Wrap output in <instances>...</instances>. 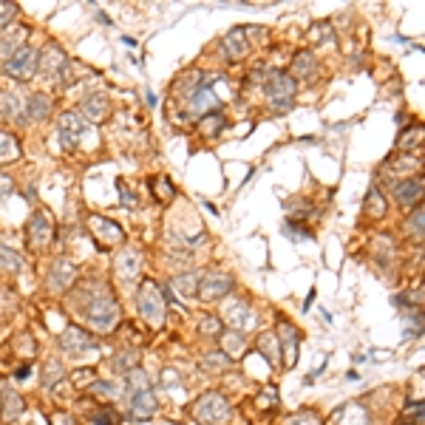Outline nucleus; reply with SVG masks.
Masks as SVG:
<instances>
[{
    "label": "nucleus",
    "mask_w": 425,
    "mask_h": 425,
    "mask_svg": "<svg viewBox=\"0 0 425 425\" xmlns=\"http://www.w3.org/2000/svg\"><path fill=\"white\" fill-rule=\"evenodd\" d=\"M142 272V252L139 250H122L116 255V275H122V281H133Z\"/></svg>",
    "instance_id": "obj_17"
},
{
    "label": "nucleus",
    "mask_w": 425,
    "mask_h": 425,
    "mask_svg": "<svg viewBox=\"0 0 425 425\" xmlns=\"http://www.w3.org/2000/svg\"><path fill=\"white\" fill-rule=\"evenodd\" d=\"M394 196H397V201L403 204V207H417L419 204V198H422V179L417 176V179H405V182H397L394 184Z\"/></svg>",
    "instance_id": "obj_16"
},
{
    "label": "nucleus",
    "mask_w": 425,
    "mask_h": 425,
    "mask_svg": "<svg viewBox=\"0 0 425 425\" xmlns=\"http://www.w3.org/2000/svg\"><path fill=\"white\" fill-rule=\"evenodd\" d=\"M94 346H97L94 337H91L86 329H80V326H68V329L60 335V349L68 351V354H74V358H80V354L91 351Z\"/></svg>",
    "instance_id": "obj_9"
},
{
    "label": "nucleus",
    "mask_w": 425,
    "mask_h": 425,
    "mask_svg": "<svg viewBox=\"0 0 425 425\" xmlns=\"http://www.w3.org/2000/svg\"><path fill=\"white\" fill-rule=\"evenodd\" d=\"M170 283H173V287H176L184 298H190V295H196V290H198V275H196V272H184V275H176Z\"/></svg>",
    "instance_id": "obj_30"
},
{
    "label": "nucleus",
    "mask_w": 425,
    "mask_h": 425,
    "mask_svg": "<svg viewBox=\"0 0 425 425\" xmlns=\"http://www.w3.org/2000/svg\"><path fill=\"white\" fill-rule=\"evenodd\" d=\"M74 281H77V267L68 258H57L51 264V272H48V290L51 292H65Z\"/></svg>",
    "instance_id": "obj_11"
},
{
    "label": "nucleus",
    "mask_w": 425,
    "mask_h": 425,
    "mask_svg": "<svg viewBox=\"0 0 425 425\" xmlns=\"http://www.w3.org/2000/svg\"><path fill=\"white\" fill-rule=\"evenodd\" d=\"M23 111L32 119H46L51 114V97L48 94H29V100L23 102Z\"/></svg>",
    "instance_id": "obj_22"
},
{
    "label": "nucleus",
    "mask_w": 425,
    "mask_h": 425,
    "mask_svg": "<svg viewBox=\"0 0 425 425\" xmlns=\"http://www.w3.org/2000/svg\"><path fill=\"white\" fill-rule=\"evenodd\" d=\"M65 62H68L65 51H62L57 43H51V46H46V51L40 54V60H37V71H43L46 77H54V80H60V74H62Z\"/></svg>",
    "instance_id": "obj_13"
},
{
    "label": "nucleus",
    "mask_w": 425,
    "mask_h": 425,
    "mask_svg": "<svg viewBox=\"0 0 425 425\" xmlns=\"http://www.w3.org/2000/svg\"><path fill=\"white\" fill-rule=\"evenodd\" d=\"M26 230H29V233H26L29 247H34V250H46V247L51 244V238H54V227H51L48 216H46V212H40V210L29 219V227H26Z\"/></svg>",
    "instance_id": "obj_10"
},
{
    "label": "nucleus",
    "mask_w": 425,
    "mask_h": 425,
    "mask_svg": "<svg viewBox=\"0 0 425 425\" xmlns=\"http://www.w3.org/2000/svg\"><path fill=\"white\" fill-rule=\"evenodd\" d=\"M9 193H12V179L0 173V204L6 201V196H9Z\"/></svg>",
    "instance_id": "obj_45"
},
{
    "label": "nucleus",
    "mask_w": 425,
    "mask_h": 425,
    "mask_svg": "<svg viewBox=\"0 0 425 425\" xmlns=\"http://www.w3.org/2000/svg\"><path fill=\"white\" fill-rule=\"evenodd\" d=\"M136 363H139V351L136 349L122 351V354H116V358H114V369L122 372V375H128L130 369H136Z\"/></svg>",
    "instance_id": "obj_33"
},
{
    "label": "nucleus",
    "mask_w": 425,
    "mask_h": 425,
    "mask_svg": "<svg viewBox=\"0 0 425 425\" xmlns=\"http://www.w3.org/2000/svg\"><path fill=\"white\" fill-rule=\"evenodd\" d=\"M366 212L372 219H383L386 216V198H383V193H380V187L377 184H372L369 187V196H366Z\"/></svg>",
    "instance_id": "obj_28"
},
{
    "label": "nucleus",
    "mask_w": 425,
    "mask_h": 425,
    "mask_svg": "<svg viewBox=\"0 0 425 425\" xmlns=\"http://www.w3.org/2000/svg\"><path fill=\"white\" fill-rule=\"evenodd\" d=\"M222 48H224V57H227V60H233V62L244 60V57H247V51H250V43H247V32H244V29H233V32L224 37Z\"/></svg>",
    "instance_id": "obj_15"
},
{
    "label": "nucleus",
    "mask_w": 425,
    "mask_h": 425,
    "mask_svg": "<svg viewBox=\"0 0 425 425\" xmlns=\"http://www.w3.org/2000/svg\"><path fill=\"white\" fill-rule=\"evenodd\" d=\"M18 269H20V255L0 244V272H18Z\"/></svg>",
    "instance_id": "obj_35"
},
{
    "label": "nucleus",
    "mask_w": 425,
    "mask_h": 425,
    "mask_svg": "<svg viewBox=\"0 0 425 425\" xmlns=\"http://www.w3.org/2000/svg\"><path fill=\"white\" fill-rule=\"evenodd\" d=\"M233 292V278L222 269H210L204 275H198V290L196 295L201 301H219V298H227Z\"/></svg>",
    "instance_id": "obj_5"
},
{
    "label": "nucleus",
    "mask_w": 425,
    "mask_h": 425,
    "mask_svg": "<svg viewBox=\"0 0 425 425\" xmlns=\"http://www.w3.org/2000/svg\"><path fill=\"white\" fill-rule=\"evenodd\" d=\"M20 156V145H18V139L6 130H0V165H6V162H15Z\"/></svg>",
    "instance_id": "obj_26"
},
{
    "label": "nucleus",
    "mask_w": 425,
    "mask_h": 425,
    "mask_svg": "<svg viewBox=\"0 0 425 425\" xmlns=\"http://www.w3.org/2000/svg\"><path fill=\"white\" fill-rule=\"evenodd\" d=\"M136 306L142 312V318H145L151 326H162L165 323V315H168V301L159 290L156 281H142L139 287V295H136Z\"/></svg>",
    "instance_id": "obj_2"
},
{
    "label": "nucleus",
    "mask_w": 425,
    "mask_h": 425,
    "mask_svg": "<svg viewBox=\"0 0 425 425\" xmlns=\"http://www.w3.org/2000/svg\"><path fill=\"white\" fill-rule=\"evenodd\" d=\"M193 417H196L198 422H204V425H222V422H227V417H230V405H227V400H224L219 391H207V394H201V397L196 400Z\"/></svg>",
    "instance_id": "obj_4"
},
{
    "label": "nucleus",
    "mask_w": 425,
    "mask_h": 425,
    "mask_svg": "<svg viewBox=\"0 0 425 425\" xmlns=\"http://www.w3.org/2000/svg\"><path fill=\"white\" fill-rule=\"evenodd\" d=\"M156 408H159V405H156V397H154L151 389L130 394V411H133L136 419H151V417L156 414Z\"/></svg>",
    "instance_id": "obj_18"
},
{
    "label": "nucleus",
    "mask_w": 425,
    "mask_h": 425,
    "mask_svg": "<svg viewBox=\"0 0 425 425\" xmlns=\"http://www.w3.org/2000/svg\"><path fill=\"white\" fill-rule=\"evenodd\" d=\"M198 321H201V323H198V329H201L204 335H222V323H219L216 318H210V315H207V318H198Z\"/></svg>",
    "instance_id": "obj_43"
},
{
    "label": "nucleus",
    "mask_w": 425,
    "mask_h": 425,
    "mask_svg": "<svg viewBox=\"0 0 425 425\" xmlns=\"http://www.w3.org/2000/svg\"><path fill=\"white\" fill-rule=\"evenodd\" d=\"M287 425H321V417H318V414H312V411H301V414L290 417V419H287Z\"/></svg>",
    "instance_id": "obj_40"
},
{
    "label": "nucleus",
    "mask_w": 425,
    "mask_h": 425,
    "mask_svg": "<svg viewBox=\"0 0 425 425\" xmlns=\"http://www.w3.org/2000/svg\"><path fill=\"white\" fill-rule=\"evenodd\" d=\"M32 375V369L29 366H23V369H18V380H23V377H29Z\"/></svg>",
    "instance_id": "obj_47"
},
{
    "label": "nucleus",
    "mask_w": 425,
    "mask_h": 425,
    "mask_svg": "<svg viewBox=\"0 0 425 425\" xmlns=\"http://www.w3.org/2000/svg\"><path fill=\"white\" fill-rule=\"evenodd\" d=\"M187 108H190L193 114L204 116V114H210V108H219V97H216V91H212L207 83H201V86H198V88L190 94Z\"/></svg>",
    "instance_id": "obj_14"
},
{
    "label": "nucleus",
    "mask_w": 425,
    "mask_h": 425,
    "mask_svg": "<svg viewBox=\"0 0 425 425\" xmlns=\"http://www.w3.org/2000/svg\"><path fill=\"white\" fill-rule=\"evenodd\" d=\"M201 363H204V369H207V372H224V369L230 366V358L219 351V354H207V358H204Z\"/></svg>",
    "instance_id": "obj_36"
},
{
    "label": "nucleus",
    "mask_w": 425,
    "mask_h": 425,
    "mask_svg": "<svg viewBox=\"0 0 425 425\" xmlns=\"http://www.w3.org/2000/svg\"><path fill=\"white\" fill-rule=\"evenodd\" d=\"M91 391L100 394V397H108V400H114V397L122 394V389H116L114 383H105V380H94V383H91Z\"/></svg>",
    "instance_id": "obj_37"
},
{
    "label": "nucleus",
    "mask_w": 425,
    "mask_h": 425,
    "mask_svg": "<svg viewBox=\"0 0 425 425\" xmlns=\"http://www.w3.org/2000/svg\"><path fill=\"white\" fill-rule=\"evenodd\" d=\"M405 233H408V236H417V238L422 236V204L414 207V216L405 222Z\"/></svg>",
    "instance_id": "obj_38"
},
{
    "label": "nucleus",
    "mask_w": 425,
    "mask_h": 425,
    "mask_svg": "<svg viewBox=\"0 0 425 425\" xmlns=\"http://www.w3.org/2000/svg\"><path fill=\"white\" fill-rule=\"evenodd\" d=\"M23 102L18 91H0V114L6 116H20L23 114Z\"/></svg>",
    "instance_id": "obj_27"
},
{
    "label": "nucleus",
    "mask_w": 425,
    "mask_h": 425,
    "mask_svg": "<svg viewBox=\"0 0 425 425\" xmlns=\"http://www.w3.org/2000/svg\"><path fill=\"white\" fill-rule=\"evenodd\" d=\"M405 417H408V419H417V422H422V403H417V405H411Z\"/></svg>",
    "instance_id": "obj_46"
},
{
    "label": "nucleus",
    "mask_w": 425,
    "mask_h": 425,
    "mask_svg": "<svg viewBox=\"0 0 425 425\" xmlns=\"http://www.w3.org/2000/svg\"><path fill=\"white\" fill-rule=\"evenodd\" d=\"M275 335H283V340L278 337V340L283 343V346H281V349H283V351H281V360H283V366H292V363H295V349H298V332H295L292 326L283 323V326H281Z\"/></svg>",
    "instance_id": "obj_21"
},
{
    "label": "nucleus",
    "mask_w": 425,
    "mask_h": 425,
    "mask_svg": "<svg viewBox=\"0 0 425 425\" xmlns=\"http://www.w3.org/2000/svg\"><path fill=\"white\" fill-rule=\"evenodd\" d=\"M154 190H156V198H159V201H170V198H173V184H170V179H156Z\"/></svg>",
    "instance_id": "obj_41"
},
{
    "label": "nucleus",
    "mask_w": 425,
    "mask_h": 425,
    "mask_svg": "<svg viewBox=\"0 0 425 425\" xmlns=\"http://www.w3.org/2000/svg\"><path fill=\"white\" fill-rule=\"evenodd\" d=\"M37 60H40V51L32 48V46H20L9 60H6V74L12 80H29L37 74Z\"/></svg>",
    "instance_id": "obj_6"
},
{
    "label": "nucleus",
    "mask_w": 425,
    "mask_h": 425,
    "mask_svg": "<svg viewBox=\"0 0 425 425\" xmlns=\"http://www.w3.org/2000/svg\"><path fill=\"white\" fill-rule=\"evenodd\" d=\"M48 425H77V422L68 411H54V414H48Z\"/></svg>",
    "instance_id": "obj_44"
},
{
    "label": "nucleus",
    "mask_w": 425,
    "mask_h": 425,
    "mask_svg": "<svg viewBox=\"0 0 425 425\" xmlns=\"http://www.w3.org/2000/svg\"><path fill=\"white\" fill-rule=\"evenodd\" d=\"M18 6L15 4H0V29H9L12 23H15V18H18Z\"/></svg>",
    "instance_id": "obj_39"
},
{
    "label": "nucleus",
    "mask_w": 425,
    "mask_h": 425,
    "mask_svg": "<svg viewBox=\"0 0 425 425\" xmlns=\"http://www.w3.org/2000/svg\"><path fill=\"white\" fill-rule=\"evenodd\" d=\"M219 340H222V354H227V358H241V354H247V340H244V335L241 332H224V335H219Z\"/></svg>",
    "instance_id": "obj_23"
},
{
    "label": "nucleus",
    "mask_w": 425,
    "mask_h": 425,
    "mask_svg": "<svg viewBox=\"0 0 425 425\" xmlns=\"http://www.w3.org/2000/svg\"><path fill=\"white\" fill-rule=\"evenodd\" d=\"M125 383H128L130 394H133V391H145V389H151V383H148V375L142 372V369H130V372L125 375Z\"/></svg>",
    "instance_id": "obj_34"
},
{
    "label": "nucleus",
    "mask_w": 425,
    "mask_h": 425,
    "mask_svg": "<svg viewBox=\"0 0 425 425\" xmlns=\"http://www.w3.org/2000/svg\"><path fill=\"white\" fill-rule=\"evenodd\" d=\"M283 236L292 238V241H298V238H309V233L304 230V224H295V222H287V224H283Z\"/></svg>",
    "instance_id": "obj_42"
},
{
    "label": "nucleus",
    "mask_w": 425,
    "mask_h": 425,
    "mask_svg": "<svg viewBox=\"0 0 425 425\" xmlns=\"http://www.w3.org/2000/svg\"><path fill=\"white\" fill-rule=\"evenodd\" d=\"M0 408H4V419L12 422L20 417L23 411V397L12 389V386H0Z\"/></svg>",
    "instance_id": "obj_19"
},
{
    "label": "nucleus",
    "mask_w": 425,
    "mask_h": 425,
    "mask_svg": "<svg viewBox=\"0 0 425 425\" xmlns=\"http://www.w3.org/2000/svg\"><path fill=\"white\" fill-rule=\"evenodd\" d=\"M62 377H65V369H62L60 360H48V363L43 366V386H46V389H48V386H57Z\"/></svg>",
    "instance_id": "obj_31"
},
{
    "label": "nucleus",
    "mask_w": 425,
    "mask_h": 425,
    "mask_svg": "<svg viewBox=\"0 0 425 425\" xmlns=\"http://www.w3.org/2000/svg\"><path fill=\"white\" fill-rule=\"evenodd\" d=\"M264 91H267V100H269L272 111H278V114H287L295 102V80L290 74H281V71L269 74Z\"/></svg>",
    "instance_id": "obj_3"
},
{
    "label": "nucleus",
    "mask_w": 425,
    "mask_h": 425,
    "mask_svg": "<svg viewBox=\"0 0 425 425\" xmlns=\"http://www.w3.org/2000/svg\"><path fill=\"white\" fill-rule=\"evenodd\" d=\"M292 80L295 77H312L315 74V71H318V62H315V57L309 54V51H301V54H295V60H292Z\"/></svg>",
    "instance_id": "obj_25"
},
{
    "label": "nucleus",
    "mask_w": 425,
    "mask_h": 425,
    "mask_svg": "<svg viewBox=\"0 0 425 425\" xmlns=\"http://www.w3.org/2000/svg\"><path fill=\"white\" fill-rule=\"evenodd\" d=\"M224 318H227V323L233 326V332L255 329V323H258L252 306H250L247 301H241V298H233V301L224 304Z\"/></svg>",
    "instance_id": "obj_8"
},
{
    "label": "nucleus",
    "mask_w": 425,
    "mask_h": 425,
    "mask_svg": "<svg viewBox=\"0 0 425 425\" xmlns=\"http://www.w3.org/2000/svg\"><path fill=\"white\" fill-rule=\"evenodd\" d=\"M83 114H86L88 119H94V122L108 119V114H111L108 97H105V94H91V97H86V100H83Z\"/></svg>",
    "instance_id": "obj_20"
},
{
    "label": "nucleus",
    "mask_w": 425,
    "mask_h": 425,
    "mask_svg": "<svg viewBox=\"0 0 425 425\" xmlns=\"http://www.w3.org/2000/svg\"><path fill=\"white\" fill-rule=\"evenodd\" d=\"M88 227H91V236H94V241H97L100 250H111V247L122 244V238H125L122 227L116 222L105 219V216H91Z\"/></svg>",
    "instance_id": "obj_7"
},
{
    "label": "nucleus",
    "mask_w": 425,
    "mask_h": 425,
    "mask_svg": "<svg viewBox=\"0 0 425 425\" xmlns=\"http://www.w3.org/2000/svg\"><path fill=\"white\" fill-rule=\"evenodd\" d=\"M366 422H369V414L360 405H349L340 414V425H366Z\"/></svg>",
    "instance_id": "obj_32"
},
{
    "label": "nucleus",
    "mask_w": 425,
    "mask_h": 425,
    "mask_svg": "<svg viewBox=\"0 0 425 425\" xmlns=\"http://www.w3.org/2000/svg\"><path fill=\"white\" fill-rule=\"evenodd\" d=\"M258 351L267 354V360H269L272 366H281V340H278L275 332H264V335L258 337Z\"/></svg>",
    "instance_id": "obj_24"
},
{
    "label": "nucleus",
    "mask_w": 425,
    "mask_h": 425,
    "mask_svg": "<svg viewBox=\"0 0 425 425\" xmlns=\"http://www.w3.org/2000/svg\"><path fill=\"white\" fill-rule=\"evenodd\" d=\"M83 130H86L83 114L68 111V114L60 116V139H62V148H65V151H71V148L77 145V139L83 136Z\"/></svg>",
    "instance_id": "obj_12"
},
{
    "label": "nucleus",
    "mask_w": 425,
    "mask_h": 425,
    "mask_svg": "<svg viewBox=\"0 0 425 425\" xmlns=\"http://www.w3.org/2000/svg\"><path fill=\"white\" fill-rule=\"evenodd\" d=\"M83 315H86V321H88L100 335H111V332L116 329L119 318H122V309H119V304H116V298H114V292H111L108 287H97V290L86 298Z\"/></svg>",
    "instance_id": "obj_1"
},
{
    "label": "nucleus",
    "mask_w": 425,
    "mask_h": 425,
    "mask_svg": "<svg viewBox=\"0 0 425 425\" xmlns=\"http://www.w3.org/2000/svg\"><path fill=\"white\" fill-rule=\"evenodd\" d=\"M227 125V119L219 114V111H212V114H204L201 116V122H198V128H201V133L204 136H216V133H222V128Z\"/></svg>",
    "instance_id": "obj_29"
}]
</instances>
